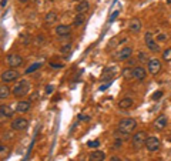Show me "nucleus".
Segmentation results:
<instances>
[{"label": "nucleus", "instance_id": "obj_1", "mask_svg": "<svg viewBox=\"0 0 171 161\" xmlns=\"http://www.w3.org/2000/svg\"><path fill=\"white\" fill-rule=\"evenodd\" d=\"M117 128L126 134H131L137 128V121L134 118H123V120H120Z\"/></svg>", "mask_w": 171, "mask_h": 161}, {"label": "nucleus", "instance_id": "obj_2", "mask_svg": "<svg viewBox=\"0 0 171 161\" xmlns=\"http://www.w3.org/2000/svg\"><path fill=\"white\" fill-rule=\"evenodd\" d=\"M30 91V83L27 80H20L13 87V96L14 97H24Z\"/></svg>", "mask_w": 171, "mask_h": 161}, {"label": "nucleus", "instance_id": "obj_3", "mask_svg": "<svg viewBox=\"0 0 171 161\" xmlns=\"http://www.w3.org/2000/svg\"><path fill=\"white\" fill-rule=\"evenodd\" d=\"M147 134L146 131H137L133 137H131V144H133L134 148H140V147L146 146V140H147Z\"/></svg>", "mask_w": 171, "mask_h": 161}, {"label": "nucleus", "instance_id": "obj_4", "mask_svg": "<svg viewBox=\"0 0 171 161\" xmlns=\"http://www.w3.org/2000/svg\"><path fill=\"white\" fill-rule=\"evenodd\" d=\"M144 40H146V46L148 47L150 51H152V53L160 51V46H158V43L154 40V36H152L151 31H147L146 36H144Z\"/></svg>", "mask_w": 171, "mask_h": 161}, {"label": "nucleus", "instance_id": "obj_5", "mask_svg": "<svg viewBox=\"0 0 171 161\" xmlns=\"http://www.w3.org/2000/svg\"><path fill=\"white\" fill-rule=\"evenodd\" d=\"M147 70H148V73L152 76L158 74L160 71H161V62H160L158 59H156V57L150 59L148 63H147Z\"/></svg>", "mask_w": 171, "mask_h": 161}, {"label": "nucleus", "instance_id": "obj_6", "mask_svg": "<svg viewBox=\"0 0 171 161\" xmlns=\"http://www.w3.org/2000/svg\"><path fill=\"white\" fill-rule=\"evenodd\" d=\"M146 148L148 150V151H157V150L160 148V138L156 136H150L147 137L146 140Z\"/></svg>", "mask_w": 171, "mask_h": 161}, {"label": "nucleus", "instance_id": "obj_7", "mask_svg": "<svg viewBox=\"0 0 171 161\" xmlns=\"http://www.w3.org/2000/svg\"><path fill=\"white\" fill-rule=\"evenodd\" d=\"M29 126V120L27 118H23V117H19V118H14L12 121V128L14 131H23L26 130Z\"/></svg>", "mask_w": 171, "mask_h": 161}, {"label": "nucleus", "instance_id": "obj_8", "mask_svg": "<svg viewBox=\"0 0 171 161\" xmlns=\"http://www.w3.org/2000/svg\"><path fill=\"white\" fill-rule=\"evenodd\" d=\"M23 62H24V60H23V57L20 56V54L13 53V54H9V56H7V64L13 68L20 67V66L23 64Z\"/></svg>", "mask_w": 171, "mask_h": 161}, {"label": "nucleus", "instance_id": "obj_9", "mask_svg": "<svg viewBox=\"0 0 171 161\" xmlns=\"http://www.w3.org/2000/svg\"><path fill=\"white\" fill-rule=\"evenodd\" d=\"M19 71L14 70V68H9V70H6L2 74V80L4 81V83H10V81H14L19 78Z\"/></svg>", "mask_w": 171, "mask_h": 161}, {"label": "nucleus", "instance_id": "obj_10", "mask_svg": "<svg viewBox=\"0 0 171 161\" xmlns=\"http://www.w3.org/2000/svg\"><path fill=\"white\" fill-rule=\"evenodd\" d=\"M131 54H133V49H131L130 46H126L115 54V59L120 60V62H127V60L131 57Z\"/></svg>", "mask_w": 171, "mask_h": 161}, {"label": "nucleus", "instance_id": "obj_11", "mask_svg": "<svg viewBox=\"0 0 171 161\" xmlns=\"http://www.w3.org/2000/svg\"><path fill=\"white\" fill-rule=\"evenodd\" d=\"M56 34L59 37H68L72 34V26L68 24H60L56 27Z\"/></svg>", "mask_w": 171, "mask_h": 161}, {"label": "nucleus", "instance_id": "obj_12", "mask_svg": "<svg viewBox=\"0 0 171 161\" xmlns=\"http://www.w3.org/2000/svg\"><path fill=\"white\" fill-rule=\"evenodd\" d=\"M146 74H147V68H144L143 66H136L133 68V78L136 80H144L146 78Z\"/></svg>", "mask_w": 171, "mask_h": 161}, {"label": "nucleus", "instance_id": "obj_13", "mask_svg": "<svg viewBox=\"0 0 171 161\" xmlns=\"http://www.w3.org/2000/svg\"><path fill=\"white\" fill-rule=\"evenodd\" d=\"M167 123H168L167 115L161 114V115H158V117H157L156 121H154V128H156L157 131H161V130H164V128L167 127Z\"/></svg>", "mask_w": 171, "mask_h": 161}, {"label": "nucleus", "instance_id": "obj_14", "mask_svg": "<svg viewBox=\"0 0 171 161\" xmlns=\"http://www.w3.org/2000/svg\"><path fill=\"white\" fill-rule=\"evenodd\" d=\"M114 74H115V70L113 67L104 68V70H103L101 77H100V81H109V80H111V78L114 77Z\"/></svg>", "mask_w": 171, "mask_h": 161}, {"label": "nucleus", "instance_id": "obj_15", "mask_svg": "<svg viewBox=\"0 0 171 161\" xmlns=\"http://www.w3.org/2000/svg\"><path fill=\"white\" fill-rule=\"evenodd\" d=\"M134 104V100L131 99V97H124V99L120 100V103H118V109L120 110H128L131 109Z\"/></svg>", "mask_w": 171, "mask_h": 161}, {"label": "nucleus", "instance_id": "obj_16", "mask_svg": "<svg viewBox=\"0 0 171 161\" xmlns=\"http://www.w3.org/2000/svg\"><path fill=\"white\" fill-rule=\"evenodd\" d=\"M104 160H106V154L100 151V150H94L88 155V161H104Z\"/></svg>", "mask_w": 171, "mask_h": 161}, {"label": "nucleus", "instance_id": "obj_17", "mask_svg": "<svg viewBox=\"0 0 171 161\" xmlns=\"http://www.w3.org/2000/svg\"><path fill=\"white\" fill-rule=\"evenodd\" d=\"M31 107V101H27V100H22V101L17 103V105H16V111L19 113H26L29 111Z\"/></svg>", "mask_w": 171, "mask_h": 161}, {"label": "nucleus", "instance_id": "obj_18", "mask_svg": "<svg viewBox=\"0 0 171 161\" xmlns=\"http://www.w3.org/2000/svg\"><path fill=\"white\" fill-rule=\"evenodd\" d=\"M128 29H130L133 33H138L141 30V22L140 19H131L130 24H128Z\"/></svg>", "mask_w": 171, "mask_h": 161}, {"label": "nucleus", "instance_id": "obj_19", "mask_svg": "<svg viewBox=\"0 0 171 161\" xmlns=\"http://www.w3.org/2000/svg\"><path fill=\"white\" fill-rule=\"evenodd\" d=\"M88 7H90V3H88V0H81L80 3L76 6V12L80 13V14H84V12H87Z\"/></svg>", "mask_w": 171, "mask_h": 161}, {"label": "nucleus", "instance_id": "obj_20", "mask_svg": "<svg viewBox=\"0 0 171 161\" xmlns=\"http://www.w3.org/2000/svg\"><path fill=\"white\" fill-rule=\"evenodd\" d=\"M57 19H59V16H57V13L53 12V10L49 12L46 16H44V22H46L47 24H53V23H56Z\"/></svg>", "mask_w": 171, "mask_h": 161}, {"label": "nucleus", "instance_id": "obj_21", "mask_svg": "<svg viewBox=\"0 0 171 161\" xmlns=\"http://www.w3.org/2000/svg\"><path fill=\"white\" fill-rule=\"evenodd\" d=\"M0 114H2V118H10L13 117V110L10 109L9 105H2L0 107Z\"/></svg>", "mask_w": 171, "mask_h": 161}, {"label": "nucleus", "instance_id": "obj_22", "mask_svg": "<svg viewBox=\"0 0 171 161\" xmlns=\"http://www.w3.org/2000/svg\"><path fill=\"white\" fill-rule=\"evenodd\" d=\"M9 96H10V89L7 86H4V84H2V87H0V99L6 100Z\"/></svg>", "mask_w": 171, "mask_h": 161}, {"label": "nucleus", "instance_id": "obj_23", "mask_svg": "<svg viewBox=\"0 0 171 161\" xmlns=\"http://www.w3.org/2000/svg\"><path fill=\"white\" fill-rule=\"evenodd\" d=\"M84 23V14H80V13H77V14L74 16V20H73V24L76 26V27H78V26H81Z\"/></svg>", "mask_w": 171, "mask_h": 161}, {"label": "nucleus", "instance_id": "obj_24", "mask_svg": "<svg viewBox=\"0 0 171 161\" xmlns=\"http://www.w3.org/2000/svg\"><path fill=\"white\" fill-rule=\"evenodd\" d=\"M72 50H73V46L70 43H66V44H63L61 46V49H60V53L61 54H70L72 53Z\"/></svg>", "mask_w": 171, "mask_h": 161}, {"label": "nucleus", "instance_id": "obj_25", "mask_svg": "<svg viewBox=\"0 0 171 161\" xmlns=\"http://www.w3.org/2000/svg\"><path fill=\"white\" fill-rule=\"evenodd\" d=\"M163 59H164L165 62H171V47L170 49H165L164 51H163Z\"/></svg>", "mask_w": 171, "mask_h": 161}, {"label": "nucleus", "instance_id": "obj_26", "mask_svg": "<svg viewBox=\"0 0 171 161\" xmlns=\"http://www.w3.org/2000/svg\"><path fill=\"white\" fill-rule=\"evenodd\" d=\"M9 147H6V146H2L0 147V158H2V160H4V158L7 157V153H9Z\"/></svg>", "mask_w": 171, "mask_h": 161}, {"label": "nucleus", "instance_id": "obj_27", "mask_svg": "<svg viewBox=\"0 0 171 161\" xmlns=\"http://www.w3.org/2000/svg\"><path fill=\"white\" fill-rule=\"evenodd\" d=\"M137 59H138V62H143V63H148V56H147V53H144V51H140L138 53V57H137Z\"/></svg>", "mask_w": 171, "mask_h": 161}, {"label": "nucleus", "instance_id": "obj_28", "mask_svg": "<svg viewBox=\"0 0 171 161\" xmlns=\"http://www.w3.org/2000/svg\"><path fill=\"white\" fill-rule=\"evenodd\" d=\"M39 67H41V63H36V64H33V66H30V67L26 70V74H30V73H33V71H36Z\"/></svg>", "mask_w": 171, "mask_h": 161}, {"label": "nucleus", "instance_id": "obj_29", "mask_svg": "<svg viewBox=\"0 0 171 161\" xmlns=\"http://www.w3.org/2000/svg\"><path fill=\"white\" fill-rule=\"evenodd\" d=\"M121 144H123V138H120V137H115L114 144H113V148H114V150H118L120 147H121Z\"/></svg>", "mask_w": 171, "mask_h": 161}, {"label": "nucleus", "instance_id": "obj_30", "mask_svg": "<svg viewBox=\"0 0 171 161\" xmlns=\"http://www.w3.org/2000/svg\"><path fill=\"white\" fill-rule=\"evenodd\" d=\"M123 76H124L126 78H131L133 77V70H131V68H124V70H123Z\"/></svg>", "mask_w": 171, "mask_h": 161}, {"label": "nucleus", "instance_id": "obj_31", "mask_svg": "<svg viewBox=\"0 0 171 161\" xmlns=\"http://www.w3.org/2000/svg\"><path fill=\"white\" fill-rule=\"evenodd\" d=\"M118 14H120V10H114V12L111 13V16L109 17V23H113V22H114V20L117 19V16H118Z\"/></svg>", "mask_w": 171, "mask_h": 161}, {"label": "nucleus", "instance_id": "obj_32", "mask_svg": "<svg viewBox=\"0 0 171 161\" xmlns=\"http://www.w3.org/2000/svg\"><path fill=\"white\" fill-rule=\"evenodd\" d=\"M87 146L90 147V148H96V147L100 146V141H99V140H94V141H88V142H87Z\"/></svg>", "mask_w": 171, "mask_h": 161}, {"label": "nucleus", "instance_id": "obj_33", "mask_svg": "<svg viewBox=\"0 0 171 161\" xmlns=\"http://www.w3.org/2000/svg\"><path fill=\"white\" fill-rule=\"evenodd\" d=\"M157 40L158 41H165L167 40V36H165L164 33H160V34H157Z\"/></svg>", "mask_w": 171, "mask_h": 161}, {"label": "nucleus", "instance_id": "obj_34", "mask_svg": "<svg viewBox=\"0 0 171 161\" xmlns=\"http://www.w3.org/2000/svg\"><path fill=\"white\" fill-rule=\"evenodd\" d=\"M78 120H81V121H90V117H88V115H84V114H78Z\"/></svg>", "mask_w": 171, "mask_h": 161}, {"label": "nucleus", "instance_id": "obj_35", "mask_svg": "<svg viewBox=\"0 0 171 161\" xmlns=\"http://www.w3.org/2000/svg\"><path fill=\"white\" fill-rule=\"evenodd\" d=\"M53 90H54V87L49 84V86L46 87V94H51V93H53Z\"/></svg>", "mask_w": 171, "mask_h": 161}, {"label": "nucleus", "instance_id": "obj_36", "mask_svg": "<svg viewBox=\"0 0 171 161\" xmlns=\"http://www.w3.org/2000/svg\"><path fill=\"white\" fill-rule=\"evenodd\" d=\"M163 96V91H157L156 94H152V100H158Z\"/></svg>", "mask_w": 171, "mask_h": 161}, {"label": "nucleus", "instance_id": "obj_37", "mask_svg": "<svg viewBox=\"0 0 171 161\" xmlns=\"http://www.w3.org/2000/svg\"><path fill=\"white\" fill-rule=\"evenodd\" d=\"M50 67L51 68H63L61 64H56V63H50Z\"/></svg>", "mask_w": 171, "mask_h": 161}, {"label": "nucleus", "instance_id": "obj_38", "mask_svg": "<svg viewBox=\"0 0 171 161\" xmlns=\"http://www.w3.org/2000/svg\"><path fill=\"white\" fill-rule=\"evenodd\" d=\"M109 86H110V83H109V84H104V86H101V87H100V91H103V90H106V89H109Z\"/></svg>", "mask_w": 171, "mask_h": 161}, {"label": "nucleus", "instance_id": "obj_39", "mask_svg": "<svg viewBox=\"0 0 171 161\" xmlns=\"http://www.w3.org/2000/svg\"><path fill=\"white\" fill-rule=\"evenodd\" d=\"M7 2H9V0H2V9H4V7L7 6Z\"/></svg>", "mask_w": 171, "mask_h": 161}, {"label": "nucleus", "instance_id": "obj_40", "mask_svg": "<svg viewBox=\"0 0 171 161\" xmlns=\"http://www.w3.org/2000/svg\"><path fill=\"white\" fill-rule=\"evenodd\" d=\"M110 161H121V158L117 157V155H114V157H111V160H110Z\"/></svg>", "mask_w": 171, "mask_h": 161}, {"label": "nucleus", "instance_id": "obj_41", "mask_svg": "<svg viewBox=\"0 0 171 161\" xmlns=\"http://www.w3.org/2000/svg\"><path fill=\"white\" fill-rule=\"evenodd\" d=\"M19 2H20V3H27L29 0H19Z\"/></svg>", "mask_w": 171, "mask_h": 161}, {"label": "nucleus", "instance_id": "obj_42", "mask_svg": "<svg viewBox=\"0 0 171 161\" xmlns=\"http://www.w3.org/2000/svg\"><path fill=\"white\" fill-rule=\"evenodd\" d=\"M167 3H168V4H171V0H167Z\"/></svg>", "mask_w": 171, "mask_h": 161}, {"label": "nucleus", "instance_id": "obj_43", "mask_svg": "<svg viewBox=\"0 0 171 161\" xmlns=\"http://www.w3.org/2000/svg\"><path fill=\"white\" fill-rule=\"evenodd\" d=\"M80 2H81V0H80Z\"/></svg>", "mask_w": 171, "mask_h": 161}]
</instances>
